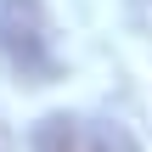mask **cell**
<instances>
[{
    "label": "cell",
    "mask_w": 152,
    "mask_h": 152,
    "mask_svg": "<svg viewBox=\"0 0 152 152\" xmlns=\"http://www.w3.org/2000/svg\"><path fill=\"white\" fill-rule=\"evenodd\" d=\"M0 56L34 85H51L62 73L45 0H0Z\"/></svg>",
    "instance_id": "obj_1"
},
{
    "label": "cell",
    "mask_w": 152,
    "mask_h": 152,
    "mask_svg": "<svg viewBox=\"0 0 152 152\" xmlns=\"http://www.w3.org/2000/svg\"><path fill=\"white\" fill-rule=\"evenodd\" d=\"M34 152H102V135L73 113H51L34 124Z\"/></svg>",
    "instance_id": "obj_2"
},
{
    "label": "cell",
    "mask_w": 152,
    "mask_h": 152,
    "mask_svg": "<svg viewBox=\"0 0 152 152\" xmlns=\"http://www.w3.org/2000/svg\"><path fill=\"white\" fill-rule=\"evenodd\" d=\"M0 152H11V135H6V124H0Z\"/></svg>",
    "instance_id": "obj_3"
}]
</instances>
